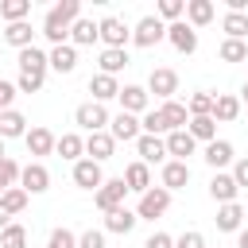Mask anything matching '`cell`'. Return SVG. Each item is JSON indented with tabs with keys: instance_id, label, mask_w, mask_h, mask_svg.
Returning <instances> with one entry per match:
<instances>
[{
	"instance_id": "obj_1",
	"label": "cell",
	"mask_w": 248,
	"mask_h": 248,
	"mask_svg": "<svg viewBox=\"0 0 248 248\" xmlns=\"http://www.w3.org/2000/svg\"><path fill=\"white\" fill-rule=\"evenodd\" d=\"M81 19V0H58L54 8H46L43 16V35L50 39V46L70 43V27Z\"/></svg>"
},
{
	"instance_id": "obj_2",
	"label": "cell",
	"mask_w": 248,
	"mask_h": 248,
	"mask_svg": "<svg viewBox=\"0 0 248 248\" xmlns=\"http://www.w3.org/2000/svg\"><path fill=\"white\" fill-rule=\"evenodd\" d=\"M74 124H78L85 136H93V132H108L112 116H108V108H105V105L85 101V105H78V108H74Z\"/></svg>"
},
{
	"instance_id": "obj_3",
	"label": "cell",
	"mask_w": 248,
	"mask_h": 248,
	"mask_svg": "<svg viewBox=\"0 0 248 248\" xmlns=\"http://www.w3.org/2000/svg\"><path fill=\"white\" fill-rule=\"evenodd\" d=\"M170 209V190H163V186H151L147 194H140V202H136V217L140 221H155V217H163Z\"/></svg>"
},
{
	"instance_id": "obj_4",
	"label": "cell",
	"mask_w": 248,
	"mask_h": 248,
	"mask_svg": "<svg viewBox=\"0 0 248 248\" xmlns=\"http://www.w3.org/2000/svg\"><path fill=\"white\" fill-rule=\"evenodd\" d=\"M97 27H101V43H105V46H112V50H128V43H132V27H128L120 16H105V19H97Z\"/></svg>"
},
{
	"instance_id": "obj_5",
	"label": "cell",
	"mask_w": 248,
	"mask_h": 248,
	"mask_svg": "<svg viewBox=\"0 0 248 248\" xmlns=\"http://www.w3.org/2000/svg\"><path fill=\"white\" fill-rule=\"evenodd\" d=\"M167 39V23L159 19V16H143L136 27H132V46H143V50H151L155 43H163Z\"/></svg>"
},
{
	"instance_id": "obj_6",
	"label": "cell",
	"mask_w": 248,
	"mask_h": 248,
	"mask_svg": "<svg viewBox=\"0 0 248 248\" xmlns=\"http://www.w3.org/2000/svg\"><path fill=\"white\" fill-rule=\"evenodd\" d=\"M147 93L159 97V105H163V101H174V93H178V74H174L170 66H155V70L147 74Z\"/></svg>"
},
{
	"instance_id": "obj_7",
	"label": "cell",
	"mask_w": 248,
	"mask_h": 248,
	"mask_svg": "<svg viewBox=\"0 0 248 248\" xmlns=\"http://www.w3.org/2000/svg\"><path fill=\"white\" fill-rule=\"evenodd\" d=\"M136 155H140V163H147V167H155V163L163 167V163L170 159V155H167V136H147V132H143V136L136 140Z\"/></svg>"
},
{
	"instance_id": "obj_8",
	"label": "cell",
	"mask_w": 248,
	"mask_h": 248,
	"mask_svg": "<svg viewBox=\"0 0 248 248\" xmlns=\"http://www.w3.org/2000/svg\"><path fill=\"white\" fill-rule=\"evenodd\" d=\"M124 198H128V186H124V178H105V186L93 194V202H97V209H101V213H112V209H120V205H124Z\"/></svg>"
},
{
	"instance_id": "obj_9",
	"label": "cell",
	"mask_w": 248,
	"mask_h": 248,
	"mask_svg": "<svg viewBox=\"0 0 248 248\" xmlns=\"http://www.w3.org/2000/svg\"><path fill=\"white\" fill-rule=\"evenodd\" d=\"M120 112H132V116H143L151 108V93L147 85H120Z\"/></svg>"
},
{
	"instance_id": "obj_10",
	"label": "cell",
	"mask_w": 248,
	"mask_h": 248,
	"mask_svg": "<svg viewBox=\"0 0 248 248\" xmlns=\"http://www.w3.org/2000/svg\"><path fill=\"white\" fill-rule=\"evenodd\" d=\"M108 136H112L116 143H136V140L143 136V124H140V116H132V112H116L112 124H108Z\"/></svg>"
},
{
	"instance_id": "obj_11",
	"label": "cell",
	"mask_w": 248,
	"mask_h": 248,
	"mask_svg": "<svg viewBox=\"0 0 248 248\" xmlns=\"http://www.w3.org/2000/svg\"><path fill=\"white\" fill-rule=\"evenodd\" d=\"M167 43H170L178 54H194V50H198V31H194L186 19H178V23H167Z\"/></svg>"
},
{
	"instance_id": "obj_12",
	"label": "cell",
	"mask_w": 248,
	"mask_h": 248,
	"mask_svg": "<svg viewBox=\"0 0 248 248\" xmlns=\"http://www.w3.org/2000/svg\"><path fill=\"white\" fill-rule=\"evenodd\" d=\"M74 186L97 194V190L105 186V170H101V163H93V159H78V163H74Z\"/></svg>"
},
{
	"instance_id": "obj_13",
	"label": "cell",
	"mask_w": 248,
	"mask_h": 248,
	"mask_svg": "<svg viewBox=\"0 0 248 248\" xmlns=\"http://www.w3.org/2000/svg\"><path fill=\"white\" fill-rule=\"evenodd\" d=\"M16 66H19V74H39V78H46L50 58H46L43 46H27V50H16Z\"/></svg>"
},
{
	"instance_id": "obj_14",
	"label": "cell",
	"mask_w": 248,
	"mask_h": 248,
	"mask_svg": "<svg viewBox=\"0 0 248 248\" xmlns=\"http://www.w3.org/2000/svg\"><path fill=\"white\" fill-rule=\"evenodd\" d=\"M120 178H124L128 194H147V190L155 186V178H151V167H147V163H140V159H136V163H128Z\"/></svg>"
},
{
	"instance_id": "obj_15",
	"label": "cell",
	"mask_w": 248,
	"mask_h": 248,
	"mask_svg": "<svg viewBox=\"0 0 248 248\" xmlns=\"http://www.w3.org/2000/svg\"><path fill=\"white\" fill-rule=\"evenodd\" d=\"M186 182H190V163L167 159V163L159 167V186H163V190H170V194H174V190H182Z\"/></svg>"
},
{
	"instance_id": "obj_16",
	"label": "cell",
	"mask_w": 248,
	"mask_h": 248,
	"mask_svg": "<svg viewBox=\"0 0 248 248\" xmlns=\"http://www.w3.org/2000/svg\"><path fill=\"white\" fill-rule=\"evenodd\" d=\"M236 194H240L236 178H232L229 170H213V178H209V198H213L217 205H229V202H236Z\"/></svg>"
},
{
	"instance_id": "obj_17",
	"label": "cell",
	"mask_w": 248,
	"mask_h": 248,
	"mask_svg": "<svg viewBox=\"0 0 248 248\" xmlns=\"http://www.w3.org/2000/svg\"><path fill=\"white\" fill-rule=\"evenodd\" d=\"M19 186H23L27 194H46V190H50V170H46V167L35 159V163H27V167H23Z\"/></svg>"
},
{
	"instance_id": "obj_18",
	"label": "cell",
	"mask_w": 248,
	"mask_h": 248,
	"mask_svg": "<svg viewBox=\"0 0 248 248\" xmlns=\"http://www.w3.org/2000/svg\"><path fill=\"white\" fill-rule=\"evenodd\" d=\"M202 159H205L213 170H225V167H232V163H236V151H232V143H229V140H213V143H205Z\"/></svg>"
},
{
	"instance_id": "obj_19",
	"label": "cell",
	"mask_w": 248,
	"mask_h": 248,
	"mask_svg": "<svg viewBox=\"0 0 248 248\" xmlns=\"http://www.w3.org/2000/svg\"><path fill=\"white\" fill-rule=\"evenodd\" d=\"M46 58H50V70H54V74H74V70H78V46H74V43L50 46Z\"/></svg>"
},
{
	"instance_id": "obj_20",
	"label": "cell",
	"mask_w": 248,
	"mask_h": 248,
	"mask_svg": "<svg viewBox=\"0 0 248 248\" xmlns=\"http://www.w3.org/2000/svg\"><path fill=\"white\" fill-rule=\"evenodd\" d=\"M23 143H27V151L31 155H50L54 147H58V136L50 132V128H43V124H35L27 136H23Z\"/></svg>"
},
{
	"instance_id": "obj_21",
	"label": "cell",
	"mask_w": 248,
	"mask_h": 248,
	"mask_svg": "<svg viewBox=\"0 0 248 248\" xmlns=\"http://www.w3.org/2000/svg\"><path fill=\"white\" fill-rule=\"evenodd\" d=\"M112 151H116V140H112L108 132H93V136H85V159L105 163V159H112Z\"/></svg>"
},
{
	"instance_id": "obj_22",
	"label": "cell",
	"mask_w": 248,
	"mask_h": 248,
	"mask_svg": "<svg viewBox=\"0 0 248 248\" xmlns=\"http://www.w3.org/2000/svg\"><path fill=\"white\" fill-rule=\"evenodd\" d=\"M244 217H248L244 205H240V202H229V205H217V217H213V221H217L221 232H240V229H244Z\"/></svg>"
},
{
	"instance_id": "obj_23",
	"label": "cell",
	"mask_w": 248,
	"mask_h": 248,
	"mask_svg": "<svg viewBox=\"0 0 248 248\" xmlns=\"http://www.w3.org/2000/svg\"><path fill=\"white\" fill-rule=\"evenodd\" d=\"M140 225V217H136V209H128V205H120V209H112V213H105V232H116V236H128L132 229Z\"/></svg>"
},
{
	"instance_id": "obj_24",
	"label": "cell",
	"mask_w": 248,
	"mask_h": 248,
	"mask_svg": "<svg viewBox=\"0 0 248 248\" xmlns=\"http://www.w3.org/2000/svg\"><path fill=\"white\" fill-rule=\"evenodd\" d=\"M240 116V97L236 93H213V120L217 124H232Z\"/></svg>"
},
{
	"instance_id": "obj_25",
	"label": "cell",
	"mask_w": 248,
	"mask_h": 248,
	"mask_svg": "<svg viewBox=\"0 0 248 248\" xmlns=\"http://www.w3.org/2000/svg\"><path fill=\"white\" fill-rule=\"evenodd\" d=\"M194 151H198V140H194L186 128H178V132H170V136H167V155H170V159L186 163V155H194Z\"/></svg>"
},
{
	"instance_id": "obj_26",
	"label": "cell",
	"mask_w": 248,
	"mask_h": 248,
	"mask_svg": "<svg viewBox=\"0 0 248 248\" xmlns=\"http://www.w3.org/2000/svg\"><path fill=\"white\" fill-rule=\"evenodd\" d=\"M31 128H27V116L19 112V108H8V112H0V140H23Z\"/></svg>"
},
{
	"instance_id": "obj_27",
	"label": "cell",
	"mask_w": 248,
	"mask_h": 248,
	"mask_svg": "<svg viewBox=\"0 0 248 248\" xmlns=\"http://www.w3.org/2000/svg\"><path fill=\"white\" fill-rule=\"evenodd\" d=\"M213 16H217L213 0H186V23H190L194 31H198V27H209Z\"/></svg>"
},
{
	"instance_id": "obj_28",
	"label": "cell",
	"mask_w": 248,
	"mask_h": 248,
	"mask_svg": "<svg viewBox=\"0 0 248 248\" xmlns=\"http://www.w3.org/2000/svg\"><path fill=\"white\" fill-rule=\"evenodd\" d=\"M89 93H93V101H97V105H105V101H112V97H120V81L97 70V74L89 78Z\"/></svg>"
},
{
	"instance_id": "obj_29",
	"label": "cell",
	"mask_w": 248,
	"mask_h": 248,
	"mask_svg": "<svg viewBox=\"0 0 248 248\" xmlns=\"http://www.w3.org/2000/svg\"><path fill=\"white\" fill-rule=\"evenodd\" d=\"M159 112H163V120H167V132H178V128H186L190 124V108H186V101H163L159 105Z\"/></svg>"
},
{
	"instance_id": "obj_30",
	"label": "cell",
	"mask_w": 248,
	"mask_h": 248,
	"mask_svg": "<svg viewBox=\"0 0 248 248\" xmlns=\"http://www.w3.org/2000/svg\"><path fill=\"white\" fill-rule=\"evenodd\" d=\"M4 43L8 46H16V50H27V46H35V27L23 19V23H8L4 27Z\"/></svg>"
},
{
	"instance_id": "obj_31",
	"label": "cell",
	"mask_w": 248,
	"mask_h": 248,
	"mask_svg": "<svg viewBox=\"0 0 248 248\" xmlns=\"http://www.w3.org/2000/svg\"><path fill=\"white\" fill-rule=\"evenodd\" d=\"M97 39H101V27H97L89 16H81V19L70 27V43H74V46H93Z\"/></svg>"
},
{
	"instance_id": "obj_32",
	"label": "cell",
	"mask_w": 248,
	"mask_h": 248,
	"mask_svg": "<svg viewBox=\"0 0 248 248\" xmlns=\"http://www.w3.org/2000/svg\"><path fill=\"white\" fill-rule=\"evenodd\" d=\"M62 159H70V163H78V159H85V136H78V132H62L58 136V147H54Z\"/></svg>"
},
{
	"instance_id": "obj_33",
	"label": "cell",
	"mask_w": 248,
	"mask_h": 248,
	"mask_svg": "<svg viewBox=\"0 0 248 248\" xmlns=\"http://www.w3.org/2000/svg\"><path fill=\"white\" fill-rule=\"evenodd\" d=\"M128 62H132V58H128V50H112V46H105V50L97 54V66H101V74H108V78H116Z\"/></svg>"
},
{
	"instance_id": "obj_34",
	"label": "cell",
	"mask_w": 248,
	"mask_h": 248,
	"mask_svg": "<svg viewBox=\"0 0 248 248\" xmlns=\"http://www.w3.org/2000/svg\"><path fill=\"white\" fill-rule=\"evenodd\" d=\"M186 132H190L198 143H213V140H217V120H213V116H190Z\"/></svg>"
},
{
	"instance_id": "obj_35",
	"label": "cell",
	"mask_w": 248,
	"mask_h": 248,
	"mask_svg": "<svg viewBox=\"0 0 248 248\" xmlns=\"http://www.w3.org/2000/svg\"><path fill=\"white\" fill-rule=\"evenodd\" d=\"M31 16V0H0V19L4 23H23Z\"/></svg>"
},
{
	"instance_id": "obj_36",
	"label": "cell",
	"mask_w": 248,
	"mask_h": 248,
	"mask_svg": "<svg viewBox=\"0 0 248 248\" xmlns=\"http://www.w3.org/2000/svg\"><path fill=\"white\" fill-rule=\"evenodd\" d=\"M221 31H225V39H244L248 35V16L244 12H225Z\"/></svg>"
},
{
	"instance_id": "obj_37",
	"label": "cell",
	"mask_w": 248,
	"mask_h": 248,
	"mask_svg": "<svg viewBox=\"0 0 248 248\" xmlns=\"http://www.w3.org/2000/svg\"><path fill=\"white\" fill-rule=\"evenodd\" d=\"M27 198H31V194H27L23 186H12V190H4L0 205L8 209V217H16V213H23V209H27Z\"/></svg>"
},
{
	"instance_id": "obj_38",
	"label": "cell",
	"mask_w": 248,
	"mask_h": 248,
	"mask_svg": "<svg viewBox=\"0 0 248 248\" xmlns=\"http://www.w3.org/2000/svg\"><path fill=\"white\" fill-rule=\"evenodd\" d=\"M217 54H221V62H248V43L244 39H225Z\"/></svg>"
},
{
	"instance_id": "obj_39",
	"label": "cell",
	"mask_w": 248,
	"mask_h": 248,
	"mask_svg": "<svg viewBox=\"0 0 248 248\" xmlns=\"http://www.w3.org/2000/svg\"><path fill=\"white\" fill-rule=\"evenodd\" d=\"M186 108H190V116H213V93H205V89L190 93L186 97Z\"/></svg>"
},
{
	"instance_id": "obj_40",
	"label": "cell",
	"mask_w": 248,
	"mask_h": 248,
	"mask_svg": "<svg viewBox=\"0 0 248 248\" xmlns=\"http://www.w3.org/2000/svg\"><path fill=\"white\" fill-rule=\"evenodd\" d=\"M0 248H27V229L19 221H12L4 232H0Z\"/></svg>"
},
{
	"instance_id": "obj_41",
	"label": "cell",
	"mask_w": 248,
	"mask_h": 248,
	"mask_svg": "<svg viewBox=\"0 0 248 248\" xmlns=\"http://www.w3.org/2000/svg\"><path fill=\"white\" fill-rule=\"evenodd\" d=\"M163 23H178L186 16V0H159V12H155Z\"/></svg>"
},
{
	"instance_id": "obj_42",
	"label": "cell",
	"mask_w": 248,
	"mask_h": 248,
	"mask_svg": "<svg viewBox=\"0 0 248 248\" xmlns=\"http://www.w3.org/2000/svg\"><path fill=\"white\" fill-rule=\"evenodd\" d=\"M140 124H143V132H147V136H170V132H167V120H163V112H159V108H147V112L140 116Z\"/></svg>"
},
{
	"instance_id": "obj_43",
	"label": "cell",
	"mask_w": 248,
	"mask_h": 248,
	"mask_svg": "<svg viewBox=\"0 0 248 248\" xmlns=\"http://www.w3.org/2000/svg\"><path fill=\"white\" fill-rule=\"evenodd\" d=\"M46 248H78V232H70L66 225H58V229H50Z\"/></svg>"
},
{
	"instance_id": "obj_44",
	"label": "cell",
	"mask_w": 248,
	"mask_h": 248,
	"mask_svg": "<svg viewBox=\"0 0 248 248\" xmlns=\"http://www.w3.org/2000/svg\"><path fill=\"white\" fill-rule=\"evenodd\" d=\"M19 174H23V167L8 155L4 163H0V182H4V190H12V186H19Z\"/></svg>"
},
{
	"instance_id": "obj_45",
	"label": "cell",
	"mask_w": 248,
	"mask_h": 248,
	"mask_svg": "<svg viewBox=\"0 0 248 248\" xmlns=\"http://www.w3.org/2000/svg\"><path fill=\"white\" fill-rule=\"evenodd\" d=\"M43 81H46V78H39V74H19V78H16V89H19V93H39Z\"/></svg>"
},
{
	"instance_id": "obj_46",
	"label": "cell",
	"mask_w": 248,
	"mask_h": 248,
	"mask_svg": "<svg viewBox=\"0 0 248 248\" xmlns=\"http://www.w3.org/2000/svg\"><path fill=\"white\" fill-rule=\"evenodd\" d=\"M78 248H105V229H85L78 236Z\"/></svg>"
},
{
	"instance_id": "obj_47",
	"label": "cell",
	"mask_w": 248,
	"mask_h": 248,
	"mask_svg": "<svg viewBox=\"0 0 248 248\" xmlns=\"http://www.w3.org/2000/svg\"><path fill=\"white\" fill-rule=\"evenodd\" d=\"M174 248H205V236L198 229H186L182 236H174Z\"/></svg>"
},
{
	"instance_id": "obj_48",
	"label": "cell",
	"mask_w": 248,
	"mask_h": 248,
	"mask_svg": "<svg viewBox=\"0 0 248 248\" xmlns=\"http://www.w3.org/2000/svg\"><path fill=\"white\" fill-rule=\"evenodd\" d=\"M16 93H19L16 81H4V78H0V112H8V108L16 105Z\"/></svg>"
},
{
	"instance_id": "obj_49",
	"label": "cell",
	"mask_w": 248,
	"mask_h": 248,
	"mask_svg": "<svg viewBox=\"0 0 248 248\" xmlns=\"http://www.w3.org/2000/svg\"><path fill=\"white\" fill-rule=\"evenodd\" d=\"M143 248H174V236H170V232H163V229H155V232L143 240Z\"/></svg>"
},
{
	"instance_id": "obj_50",
	"label": "cell",
	"mask_w": 248,
	"mask_h": 248,
	"mask_svg": "<svg viewBox=\"0 0 248 248\" xmlns=\"http://www.w3.org/2000/svg\"><path fill=\"white\" fill-rule=\"evenodd\" d=\"M229 174H232V178H236V186H248V155H244V159H236V163H232V170H229Z\"/></svg>"
},
{
	"instance_id": "obj_51",
	"label": "cell",
	"mask_w": 248,
	"mask_h": 248,
	"mask_svg": "<svg viewBox=\"0 0 248 248\" xmlns=\"http://www.w3.org/2000/svg\"><path fill=\"white\" fill-rule=\"evenodd\" d=\"M8 225H12V217H8V209H4V205H0V232H4V229H8Z\"/></svg>"
},
{
	"instance_id": "obj_52",
	"label": "cell",
	"mask_w": 248,
	"mask_h": 248,
	"mask_svg": "<svg viewBox=\"0 0 248 248\" xmlns=\"http://www.w3.org/2000/svg\"><path fill=\"white\" fill-rule=\"evenodd\" d=\"M236 248H248V229H240V232H236Z\"/></svg>"
},
{
	"instance_id": "obj_53",
	"label": "cell",
	"mask_w": 248,
	"mask_h": 248,
	"mask_svg": "<svg viewBox=\"0 0 248 248\" xmlns=\"http://www.w3.org/2000/svg\"><path fill=\"white\" fill-rule=\"evenodd\" d=\"M236 97H240V105H248V81L240 85V93H236Z\"/></svg>"
},
{
	"instance_id": "obj_54",
	"label": "cell",
	"mask_w": 248,
	"mask_h": 248,
	"mask_svg": "<svg viewBox=\"0 0 248 248\" xmlns=\"http://www.w3.org/2000/svg\"><path fill=\"white\" fill-rule=\"evenodd\" d=\"M4 159H8V151H4V140H0V163H4Z\"/></svg>"
},
{
	"instance_id": "obj_55",
	"label": "cell",
	"mask_w": 248,
	"mask_h": 248,
	"mask_svg": "<svg viewBox=\"0 0 248 248\" xmlns=\"http://www.w3.org/2000/svg\"><path fill=\"white\" fill-rule=\"evenodd\" d=\"M0 198H4V182H0Z\"/></svg>"
},
{
	"instance_id": "obj_56",
	"label": "cell",
	"mask_w": 248,
	"mask_h": 248,
	"mask_svg": "<svg viewBox=\"0 0 248 248\" xmlns=\"http://www.w3.org/2000/svg\"><path fill=\"white\" fill-rule=\"evenodd\" d=\"M244 213H248V205H244Z\"/></svg>"
},
{
	"instance_id": "obj_57",
	"label": "cell",
	"mask_w": 248,
	"mask_h": 248,
	"mask_svg": "<svg viewBox=\"0 0 248 248\" xmlns=\"http://www.w3.org/2000/svg\"><path fill=\"white\" fill-rule=\"evenodd\" d=\"M244 66H248V62H244Z\"/></svg>"
}]
</instances>
